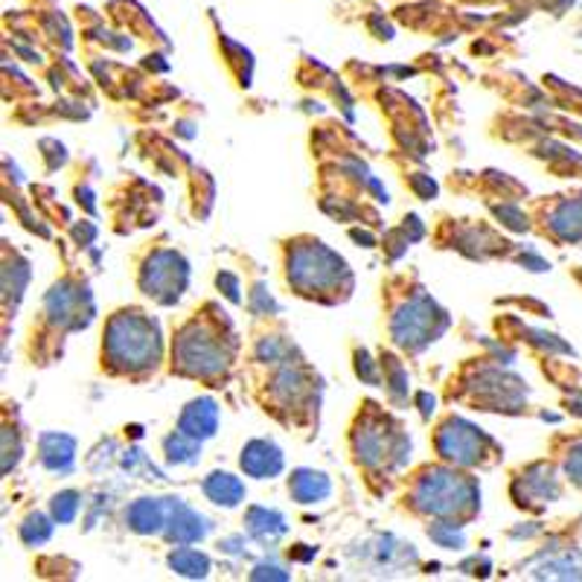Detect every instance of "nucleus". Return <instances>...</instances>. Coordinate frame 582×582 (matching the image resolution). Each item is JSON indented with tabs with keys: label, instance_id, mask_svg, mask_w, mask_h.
<instances>
[{
	"label": "nucleus",
	"instance_id": "nucleus-15",
	"mask_svg": "<svg viewBox=\"0 0 582 582\" xmlns=\"http://www.w3.org/2000/svg\"><path fill=\"white\" fill-rule=\"evenodd\" d=\"M169 568L181 577H190V580H199V577H207L210 559L201 551H192V547H175L169 554Z\"/></svg>",
	"mask_w": 582,
	"mask_h": 582
},
{
	"label": "nucleus",
	"instance_id": "nucleus-3",
	"mask_svg": "<svg viewBox=\"0 0 582 582\" xmlns=\"http://www.w3.org/2000/svg\"><path fill=\"white\" fill-rule=\"evenodd\" d=\"M350 282L346 263L338 254H332L324 242H306L303 248H294V256L289 260V282H294L301 294H324V289H336V282Z\"/></svg>",
	"mask_w": 582,
	"mask_h": 582
},
{
	"label": "nucleus",
	"instance_id": "nucleus-19",
	"mask_svg": "<svg viewBox=\"0 0 582 582\" xmlns=\"http://www.w3.org/2000/svg\"><path fill=\"white\" fill-rule=\"evenodd\" d=\"M53 519L62 521V524H71L73 519H76V509H79V492H59V495H53Z\"/></svg>",
	"mask_w": 582,
	"mask_h": 582
},
{
	"label": "nucleus",
	"instance_id": "nucleus-2",
	"mask_svg": "<svg viewBox=\"0 0 582 582\" xmlns=\"http://www.w3.org/2000/svg\"><path fill=\"white\" fill-rule=\"evenodd\" d=\"M478 498H481V490L475 486V481L448 469H422L414 483V507L440 519L472 516Z\"/></svg>",
	"mask_w": 582,
	"mask_h": 582
},
{
	"label": "nucleus",
	"instance_id": "nucleus-18",
	"mask_svg": "<svg viewBox=\"0 0 582 582\" xmlns=\"http://www.w3.org/2000/svg\"><path fill=\"white\" fill-rule=\"evenodd\" d=\"M50 533H53V524H50L41 513L29 516V519L21 524V539H24L27 545H41V542L50 539Z\"/></svg>",
	"mask_w": 582,
	"mask_h": 582
},
{
	"label": "nucleus",
	"instance_id": "nucleus-13",
	"mask_svg": "<svg viewBox=\"0 0 582 582\" xmlns=\"http://www.w3.org/2000/svg\"><path fill=\"white\" fill-rule=\"evenodd\" d=\"M204 495L218 507H237L239 501L245 498V483L230 472H213L204 481Z\"/></svg>",
	"mask_w": 582,
	"mask_h": 582
},
{
	"label": "nucleus",
	"instance_id": "nucleus-17",
	"mask_svg": "<svg viewBox=\"0 0 582 582\" xmlns=\"http://www.w3.org/2000/svg\"><path fill=\"white\" fill-rule=\"evenodd\" d=\"M164 448L169 464H195V460H199V440H192V436H187L184 431L166 436Z\"/></svg>",
	"mask_w": 582,
	"mask_h": 582
},
{
	"label": "nucleus",
	"instance_id": "nucleus-10",
	"mask_svg": "<svg viewBox=\"0 0 582 582\" xmlns=\"http://www.w3.org/2000/svg\"><path fill=\"white\" fill-rule=\"evenodd\" d=\"M207 533V521L199 513L184 507L181 501L173 498V516L166 521V539L169 542H199Z\"/></svg>",
	"mask_w": 582,
	"mask_h": 582
},
{
	"label": "nucleus",
	"instance_id": "nucleus-1",
	"mask_svg": "<svg viewBox=\"0 0 582 582\" xmlns=\"http://www.w3.org/2000/svg\"><path fill=\"white\" fill-rule=\"evenodd\" d=\"M102 358L114 374L135 376L155 370L161 362V336L155 320L146 318L140 309L117 312L105 327Z\"/></svg>",
	"mask_w": 582,
	"mask_h": 582
},
{
	"label": "nucleus",
	"instance_id": "nucleus-20",
	"mask_svg": "<svg viewBox=\"0 0 582 582\" xmlns=\"http://www.w3.org/2000/svg\"><path fill=\"white\" fill-rule=\"evenodd\" d=\"M565 472H568V478L582 490V440L580 443H573L571 452L565 455Z\"/></svg>",
	"mask_w": 582,
	"mask_h": 582
},
{
	"label": "nucleus",
	"instance_id": "nucleus-11",
	"mask_svg": "<svg viewBox=\"0 0 582 582\" xmlns=\"http://www.w3.org/2000/svg\"><path fill=\"white\" fill-rule=\"evenodd\" d=\"M128 528L137 530V533H157V530H166V507L161 504V498H140L128 507Z\"/></svg>",
	"mask_w": 582,
	"mask_h": 582
},
{
	"label": "nucleus",
	"instance_id": "nucleus-7",
	"mask_svg": "<svg viewBox=\"0 0 582 582\" xmlns=\"http://www.w3.org/2000/svg\"><path fill=\"white\" fill-rule=\"evenodd\" d=\"M239 466L242 472H248L251 478H274V475L282 472V452L274 446L271 440H251L245 448H242V457H239Z\"/></svg>",
	"mask_w": 582,
	"mask_h": 582
},
{
	"label": "nucleus",
	"instance_id": "nucleus-9",
	"mask_svg": "<svg viewBox=\"0 0 582 582\" xmlns=\"http://www.w3.org/2000/svg\"><path fill=\"white\" fill-rule=\"evenodd\" d=\"M218 426V408L213 400H192L181 414V428L184 434L192 436V440H207V436L216 434Z\"/></svg>",
	"mask_w": 582,
	"mask_h": 582
},
{
	"label": "nucleus",
	"instance_id": "nucleus-12",
	"mask_svg": "<svg viewBox=\"0 0 582 582\" xmlns=\"http://www.w3.org/2000/svg\"><path fill=\"white\" fill-rule=\"evenodd\" d=\"M289 492L298 498V504H318L332 492V483L324 472L315 469H298L289 478Z\"/></svg>",
	"mask_w": 582,
	"mask_h": 582
},
{
	"label": "nucleus",
	"instance_id": "nucleus-21",
	"mask_svg": "<svg viewBox=\"0 0 582 582\" xmlns=\"http://www.w3.org/2000/svg\"><path fill=\"white\" fill-rule=\"evenodd\" d=\"M280 571V568H274V565H268V568H256L254 571V580H260V577H271V580H286V577H289V573H277Z\"/></svg>",
	"mask_w": 582,
	"mask_h": 582
},
{
	"label": "nucleus",
	"instance_id": "nucleus-6",
	"mask_svg": "<svg viewBox=\"0 0 582 582\" xmlns=\"http://www.w3.org/2000/svg\"><path fill=\"white\" fill-rule=\"evenodd\" d=\"M140 286L149 298H157L161 303H173L181 298V289L187 286V265L181 256L157 254L149 268L140 274Z\"/></svg>",
	"mask_w": 582,
	"mask_h": 582
},
{
	"label": "nucleus",
	"instance_id": "nucleus-8",
	"mask_svg": "<svg viewBox=\"0 0 582 582\" xmlns=\"http://www.w3.org/2000/svg\"><path fill=\"white\" fill-rule=\"evenodd\" d=\"M547 228L556 242H582V195L556 201Z\"/></svg>",
	"mask_w": 582,
	"mask_h": 582
},
{
	"label": "nucleus",
	"instance_id": "nucleus-14",
	"mask_svg": "<svg viewBox=\"0 0 582 582\" xmlns=\"http://www.w3.org/2000/svg\"><path fill=\"white\" fill-rule=\"evenodd\" d=\"M73 443L71 436L64 434H45L41 436V464L53 472H67L73 466Z\"/></svg>",
	"mask_w": 582,
	"mask_h": 582
},
{
	"label": "nucleus",
	"instance_id": "nucleus-4",
	"mask_svg": "<svg viewBox=\"0 0 582 582\" xmlns=\"http://www.w3.org/2000/svg\"><path fill=\"white\" fill-rule=\"evenodd\" d=\"M228 350L225 341H218V336L207 324H190L181 329L178 336V370L190 376H218L228 370Z\"/></svg>",
	"mask_w": 582,
	"mask_h": 582
},
{
	"label": "nucleus",
	"instance_id": "nucleus-5",
	"mask_svg": "<svg viewBox=\"0 0 582 582\" xmlns=\"http://www.w3.org/2000/svg\"><path fill=\"white\" fill-rule=\"evenodd\" d=\"M492 440L483 434L481 428L469 426L464 419H446L440 431H436V448L440 455L457 466H475L481 464Z\"/></svg>",
	"mask_w": 582,
	"mask_h": 582
},
{
	"label": "nucleus",
	"instance_id": "nucleus-16",
	"mask_svg": "<svg viewBox=\"0 0 582 582\" xmlns=\"http://www.w3.org/2000/svg\"><path fill=\"white\" fill-rule=\"evenodd\" d=\"M248 530H251L256 539H274L286 533V521H282L280 513H274V509L254 507L248 513Z\"/></svg>",
	"mask_w": 582,
	"mask_h": 582
}]
</instances>
